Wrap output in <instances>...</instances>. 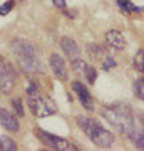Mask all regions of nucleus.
<instances>
[{
  "instance_id": "1",
  "label": "nucleus",
  "mask_w": 144,
  "mask_h": 151,
  "mask_svg": "<svg viewBox=\"0 0 144 151\" xmlns=\"http://www.w3.org/2000/svg\"><path fill=\"white\" fill-rule=\"evenodd\" d=\"M104 118L116 128L117 131L129 134L131 131L136 128L134 126V118L129 106H111V108L104 109Z\"/></svg>"
},
{
  "instance_id": "2",
  "label": "nucleus",
  "mask_w": 144,
  "mask_h": 151,
  "mask_svg": "<svg viewBox=\"0 0 144 151\" xmlns=\"http://www.w3.org/2000/svg\"><path fill=\"white\" fill-rule=\"evenodd\" d=\"M29 109L37 118H47L55 113V104L47 96L40 94V91L29 94Z\"/></svg>"
},
{
  "instance_id": "3",
  "label": "nucleus",
  "mask_w": 144,
  "mask_h": 151,
  "mask_svg": "<svg viewBox=\"0 0 144 151\" xmlns=\"http://www.w3.org/2000/svg\"><path fill=\"white\" fill-rule=\"evenodd\" d=\"M15 87V70L4 57H0V92L10 94Z\"/></svg>"
},
{
  "instance_id": "4",
  "label": "nucleus",
  "mask_w": 144,
  "mask_h": 151,
  "mask_svg": "<svg viewBox=\"0 0 144 151\" xmlns=\"http://www.w3.org/2000/svg\"><path fill=\"white\" fill-rule=\"evenodd\" d=\"M37 136L40 138V141H42L44 145L47 146V148H50V150H55V151L77 150V148H74L67 139L59 138V136H55V134H50V133H47V131H44V129H37Z\"/></svg>"
},
{
  "instance_id": "5",
  "label": "nucleus",
  "mask_w": 144,
  "mask_h": 151,
  "mask_svg": "<svg viewBox=\"0 0 144 151\" xmlns=\"http://www.w3.org/2000/svg\"><path fill=\"white\" fill-rule=\"evenodd\" d=\"M89 138H91V141L96 146H99V148H109V146L114 143V136H112L107 129H104L99 123H96L92 133L89 134Z\"/></svg>"
},
{
  "instance_id": "6",
  "label": "nucleus",
  "mask_w": 144,
  "mask_h": 151,
  "mask_svg": "<svg viewBox=\"0 0 144 151\" xmlns=\"http://www.w3.org/2000/svg\"><path fill=\"white\" fill-rule=\"evenodd\" d=\"M12 50L17 57H37V49L30 42L20 40V39H15L12 42Z\"/></svg>"
},
{
  "instance_id": "7",
  "label": "nucleus",
  "mask_w": 144,
  "mask_h": 151,
  "mask_svg": "<svg viewBox=\"0 0 144 151\" xmlns=\"http://www.w3.org/2000/svg\"><path fill=\"white\" fill-rule=\"evenodd\" d=\"M72 89H74V92L77 94L80 104H82L87 111H94V101H92V97H91V94H89V91H87V89H85L80 82H77V81L72 82Z\"/></svg>"
},
{
  "instance_id": "8",
  "label": "nucleus",
  "mask_w": 144,
  "mask_h": 151,
  "mask_svg": "<svg viewBox=\"0 0 144 151\" xmlns=\"http://www.w3.org/2000/svg\"><path fill=\"white\" fill-rule=\"evenodd\" d=\"M19 60V67H20L25 74H34V72H44L42 64L37 57H17Z\"/></svg>"
},
{
  "instance_id": "9",
  "label": "nucleus",
  "mask_w": 144,
  "mask_h": 151,
  "mask_svg": "<svg viewBox=\"0 0 144 151\" xmlns=\"http://www.w3.org/2000/svg\"><path fill=\"white\" fill-rule=\"evenodd\" d=\"M50 67H52L55 77H59L60 81H67V79H69L65 62H64V59H62L59 54H52L50 55Z\"/></svg>"
},
{
  "instance_id": "10",
  "label": "nucleus",
  "mask_w": 144,
  "mask_h": 151,
  "mask_svg": "<svg viewBox=\"0 0 144 151\" xmlns=\"http://www.w3.org/2000/svg\"><path fill=\"white\" fill-rule=\"evenodd\" d=\"M0 124L10 133H19V121H17V118L4 108H0Z\"/></svg>"
},
{
  "instance_id": "11",
  "label": "nucleus",
  "mask_w": 144,
  "mask_h": 151,
  "mask_svg": "<svg viewBox=\"0 0 144 151\" xmlns=\"http://www.w3.org/2000/svg\"><path fill=\"white\" fill-rule=\"evenodd\" d=\"M106 42L109 47L112 49H117V50H123L124 47H126V39H124V35L119 30H107L106 34Z\"/></svg>"
},
{
  "instance_id": "12",
  "label": "nucleus",
  "mask_w": 144,
  "mask_h": 151,
  "mask_svg": "<svg viewBox=\"0 0 144 151\" xmlns=\"http://www.w3.org/2000/svg\"><path fill=\"white\" fill-rule=\"evenodd\" d=\"M60 45H62V50L67 54V57H69L70 60H74V59H77V57H79L80 49H79V45H77V42H75L74 39L64 37L62 40H60Z\"/></svg>"
},
{
  "instance_id": "13",
  "label": "nucleus",
  "mask_w": 144,
  "mask_h": 151,
  "mask_svg": "<svg viewBox=\"0 0 144 151\" xmlns=\"http://www.w3.org/2000/svg\"><path fill=\"white\" fill-rule=\"evenodd\" d=\"M96 123H97V121H94V119H89V118H84V116H79V118H77V124H79V128L84 131L87 136L92 133V129H94Z\"/></svg>"
},
{
  "instance_id": "14",
  "label": "nucleus",
  "mask_w": 144,
  "mask_h": 151,
  "mask_svg": "<svg viewBox=\"0 0 144 151\" xmlns=\"http://www.w3.org/2000/svg\"><path fill=\"white\" fill-rule=\"evenodd\" d=\"M128 138L136 145V148H139V150L144 151V134H143V131H138L136 128H134V129L128 134Z\"/></svg>"
},
{
  "instance_id": "15",
  "label": "nucleus",
  "mask_w": 144,
  "mask_h": 151,
  "mask_svg": "<svg viewBox=\"0 0 144 151\" xmlns=\"http://www.w3.org/2000/svg\"><path fill=\"white\" fill-rule=\"evenodd\" d=\"M89 52H91V57L94 60L106 59V52H104V49H102L101 45H97V44H91V45H89Z\"/></svg>"
},
{
  "instance_id": "16",
  "label": "nucleus",
  "mask_w": 144,
  "mask_h": 151,
  "mask_svg": "<svg viewBox=\"0 0 144 151\" xmlns=\"http://www.w3.org/2000/svg\"><path fill=\"white\" fill-rule=\"evenodd\" d=\"M133 89H134L136 97H139V99H143V101H144V77H139V79L134 81Z\"/></svg>"
},
{
  "instance_id": "17",
  "label": "nucleus",
  "mask_w": 144,
  "mask_h": 151,
  "mask_svg": "<svg viewBox=\"0 0 144 151\" xmlns=\"http://www.w3.org/2000/svg\"><path fill=\"white\" fill-rule=\"evenodd\" d=\"M84 76H85V81L89 82V84H94V82H96V77H97L96 67H92V65H85Z\"/></svg>"
},
{
  "instance_id": "18",
  "label": "nucleus",
  "mask_w": 144,
  "mask_h": 151,
  "mask_svg": "<svg viewBox=\"0 0 144 151\" xmlns=\"http://www.w3.org/2000/svg\"><path fill=\"white\" fill-rule=\"evenodd\" d=\"M134 64H136V67L144 74V50H138V54L134 57Z\"/></svg>"
},
{
  "instance_id": "19",
  "label": "nucleus",
  "mask_w": 144,
  "mask_h": 151,
  "mask_svg": "<svg viewBox=\"0 0 144 151\" xmlns=\"http://www.w3.org/2000/svg\"><path fill=\"white\" fill-rule=\"evenodd\" d=\"M0 141H2V146H4V150H7V151H15V150H17V145L10 139V138H7V136H2V138H0Z\"/></svg>"
},
{
  "instance_id": "20",
  "label": "nucleus",
  "mask_w": 144,
  "mask_h": 151,
  "mask_svg": "<svg viewBox=\"0 0 144 151\" xmlns=\"http://www.w3.org/2000/svg\"><path fill=\"white\" fill-rule=\"evenodd\" d=\"M72 69H74V72H77V74H84L85 62H84V60H80L79 57H77V59L72 60Z\"/></svg>"
},
{
  "instance_id": "21",
  "label": "nucleus",
  "mask_w": 144,
  "mask_h": 151,
  "mask_svg": "<svg viewBox=\"0 0 144 151\" xmlns=\"http://www.w3.org/2000/svg\"><path fill=\"white\" fill-rule=\"evenodd\" d=\"M119 7H121L124 12H138L139 10V7L133 5L129 0H126V2H124V0H119Z\"/></svg>"
},
{
  "instance_id": "22",
  "label": "nucleus",
  "mask_w": 144,
  "mask_h": 151,
  "mask_svg": "<svg viewBox=\"0 0 144 151\" xmlns=\"http://www.w3.org/2000/svg\"><path fill=\"white\" fill-rule=\"evenodd\" d=\"M104 70H111L112 67H116V60L112 59L111 55H106V59H104V64H102Z\"/></svg>"
},
{
  "instance_id": "23",
  "label": "nucleus",
  "mask_w": 144,
  "mask_h": 151,
  "mask_svg": "<svg viewBox=\"0 0 144 151\" xmlns=\"http://www.w3.org/2000/svg\"><path fill=\"white\" fill-rule=\"evenodd\" d=\"M12 9H14V2H10V0H9V2H5L4 5L0 7V15H7Z\"/></svg>"
},
{
  "instance_id": "24",
  "label": "nucleus",
  "mask_w": 144,
  "mask_h": 151,
  "mask_svg": "<svg viewBox=\"0 0 144 151\" xmlns=\"http://www.w3.org/2000/svg\"><path fill=\"white\" fill-rule=\"evenodd\" d=\"M12 106L15 108V113L19 114V116H24V108H22V101L20 99H14V101H12Z\"/></svg>"
},
{
  "instance_id": "25",
  "label": "nucleus",
  "mask_w": 144,
  "mask_h": 151,
  "mask_svg": "<svg viewBox=\"0 0 144 151\" xmlns=\"http://www.w3.org/2000/svg\"><path fill=\"white\" fill-rule=\"evenodd\" d=\"M57 9H65V0H52Z\"/></svg>"
},
{
  "instance_id": "26",
  "label": "nucleus",
  "mask_w": 144,
  "mask_h": 151,
  "mask_svg": "<svg viewBox=\"0 0 144 151\" xmlns=\"http://www.w3.org/2000/svg\"><path fill=\"white\" fill-rule=\"evenodd\" d=\"M139 121H141V128H143V134H144V114H139Z\"/></svg>"
},
{
  "instance_id": "27",
  "label": "nucleus",
  "mask_w": 144,
  "mask_h": 151,
  "mask_svg": "<svg viewBox=\"0 0 144 151\" xmlns=\"http://www.w3.org/2000/svg\"><path fill=\"white\" fill-rule=\"evenodd\" d=\"M4 150V146H2V141H0V151Z\"/></svg>"
}]
</instances>
